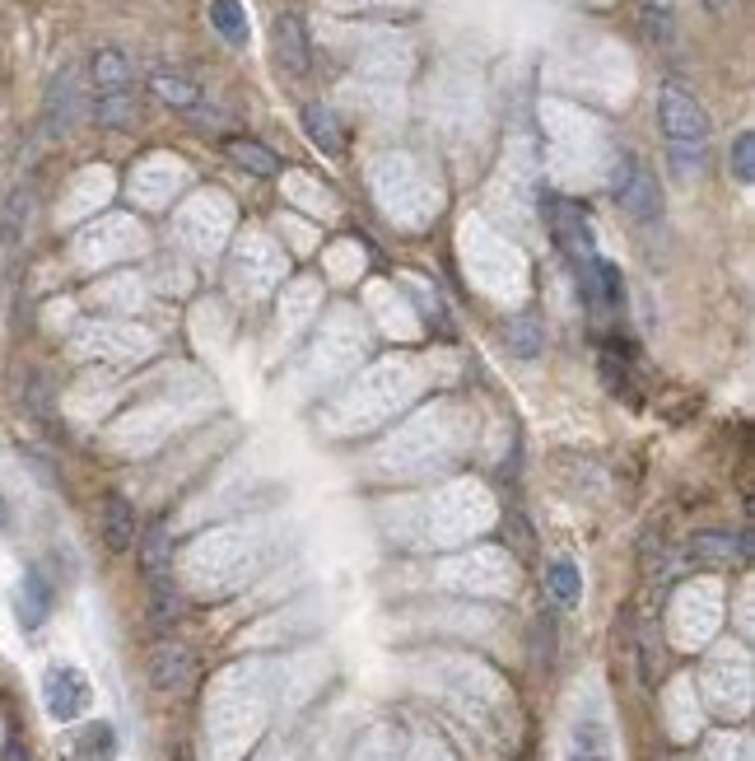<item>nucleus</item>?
<instances>
[{
    "label": "nucleus",
    "mask_w": 755,
    "mask_h": 761,
    "mask_svg": "<svg viewBox=\"0 0 755 761\" xmlns=\"http://www.w3.org/2000/svg\"><path fill=\"white\" fill-rule=\"evenodd\" d=\"M466 444H471V411L458 407V402H434V407H420L411 421H401L373 448V472L420 481L448 472L466 454Z\"/></svg>",
    "instance_id": "1"
},
{
    "label": "nucleus",
    "mask_w": 755,
    "mask_h": 761,
    "mask_svg": "<svg viewBox=\"0 0 755 761\" xmlns=\"http://www.w3.org/2000/svg\"><path fill=\"white\" fill-rule=\"evenodd\" d=\"M420 369L411 360H378L359 375L341 397H332V407L322 411L327 434H369L378 426H387L401 407H411L420 397Z\"/></svg>",
    "instance_id": "2"
},
{
    "label": "nucleus",
    "mask_w": 755,
    "mask_h": 761,
    "mask_svg": "<svg viewBox=\"0 0 755 761\" xmlns=\"http://www.w3.org/2000/svg\"><path fill=\"white\" fill-rule=\"evenodd\" d=\"M415 519H420L424 542H434V547H458V542H471L495 523V495L485 491V481L458 477V481H444L430 500H420Z\"/></svg>",
    "instance_id": "3"
},
{
    "label": "nucleus",
    "mask_w": 755,
    "mask_h": 761,
    "mask_svg": "<svg viewBox=\"0 0 755 761\" xmlns=\"http://www.w3.org/2000/svg\"><path fill=\"white\" fill-rule=\"evenodd\" d=\"M261 561V533L257 528H215V533L196 537L182 556L187 584L201 594H229L239 588Z\"/></svg>",
    "instance_id": "4"
},
{
    "label": "nucleus",
    "mask_w": 755,
    "mask_h": 761,
    "mask_svg": "<svg viewBox=\"0 0 755 761\" xmlns=\"http://www.w3.org/2000/svg\"><path fill=\"white\" fill-rule=\"evenodd\" d=\"M373 196L406 229H420L438 215V182L415 154H378L373 160Z\"/></svg>",
    "instance_id": "5"
},
{
    "label": "nucleus",
    "mask_w": 755,
    "mask_h": 761,
    "mask_svg": "<svg viewBox=\"0 0 755 761\" xmlns=\"http://www.w3.org/2000/svg\"><path fill=\"white\" fill-rule=\"evenodd\" d=\"M462 262H466V276L490 294V300L517 304L527 294V262H523V253H517L509 239H499L485 220H466L462 225Z\"/></svg>",
    "instance_id": "6"
},
{
    "label": "nucleus",
    "mask_w": 755,
    "mask_h": 761,
    "mask_svg": "<svg viewBox=\"0 0 755 761\" xmlns=\"http://www.w3.org/2000/svg\"><path fill=\"white\" fill-rule=\"evenodd\" d=\"M657 122H663V141H667V160L676 168V178H700L704 164H709V136H714L704 103L686 85H663Z\"/></svg>",
    "instance_id": "7"
},
{
    "label": "nucleus",
    "mask_w": 755,
    "mask_h": 761,
    "mask_svg": "<svg viewBox=\"0 0 755 761\" xmlns=\"http://www.w3.org/2000/svg\"><path fill=\"white\" fill-rule=\"evenodd\" d=\"M541 122H546L550 160H555L560 178L588 182L597 174V164H602V154H606L602 127H597L592 117L578 113V107H564V103H546L541 107Z\"/></svg>",
    "instance_id": "8"
},
{
    "label": "nucleus",
    "mask_w": 755,
    "mask_h": 761,
    "mask_svg": "<svg viewBox=\"0 0 755 761\" xmlns=\"http://www.w3.org/2000/svg\"><path fill=\"white\" fill-rule=\"evenodd\" d=\"M215 402V388H206V393H192V397H164V402H145V407L126 411L121 421L113 426V444L121 448V454H150V448L168 444V434L178 430L187 416L206 411Z\"/></svg>",
    "instance_id": "9"
},
{
    "label": "nucleus",
    "mask_w": 755,
    "mask_h": 761,
    "mask_svg": "<svg viewBox=\"0 0 755 761\" xmlns=\"http://www.w3.org/2000/svg\"><path fill=\"white\" fill-rule=\"evenodd\" d=\"M89 80H93V117H99L103 127H131V117H136L131 56L117 48H99L89 61Z\"/></svg>",
    "instance_id": "10"
},
{
    "label": "nucleus",
    "mask_w": 755,
    "mask_h": 761,
    "mask_svg": "<svg viewBox=\"0 0 755 761\" xmlns=\"http://www.w3.org/2000/svg\"><path fill=\"white\" fill-rule=\"evenodd\" d=\"M71 346L80 360H99V365H136L154 355V332L136 328V322H80V332L71 337Z\"/></svg>",
    "instance_id": "11"
},
{
    "label": "nucleus",
    "mask_w": 755,
    "mask_h": 761,
    "mask_svg": "<svg viewBox=\"0 0 755 761\" xmlns=\"http://www.w3.org/2000/svg\"><path fill=\"white\" fill-rule=\"evenodd\" d=\"M359 355H364V328L355 322L350 308H336V314L322 322V332H318V341H312L304 369H308L312 383H327V379L350 375V369L359 365Z\"/></svg>",
    "instance_id": "12"
},
{
    "label": "nucleus",
    "mask_w": 755,
    "mask_h": 761,
    "mask_svg": "<svg viewBox=\"0 0 755 761\" xmlns=\"http://www.w3.org/2000/svg\"><path fill=\"white\" fill-rule=\"evenodd\" d=\"M233 229V206L225 192H196L187 206L178 211V234L192 253H219Z\"/></svg>",
    "instance_id": "13"
},
{
    "label": "nucleus",
    "mask_w": 755,
    "mask_h": 761,
    "mask_svg": "<svg viewBox=\"0 0 755 761\" xmlns=\"http://www.w3.org/2000/svg\"><path fill=\"white\" fill-rule=\"evenodd\" d=\"M140 248H145V229H140L136 220H126V215H107V220L80 229L75 257H80L85 267H113V262L136 257Z\"/></svg>",
    "instance_id": "14"
},
{
    "label": "nucleus",
    "mask_w": 755,
    "mask_h": 761,
    "mask_svg": "<svg viewBox=\"0 0 755 761\" xmlns=\"http://www.w3.org/2000/svg\"><path fill=\"white\" fill-rule=\"evenodd\" d=\"M280 276H285L280 248L271 239H261V234H247L239 243V253H233V267H229L233 290H239L243 300H261L271 286H280Z\"/></svg>",
    "instance_id": "15"
},
{
    "label": "nucleus",
    "mask_w": 755,
    "mask_h": 761,
    "mask_svg": "<svg viewBox=\"0 0 755 761\" xmlns=\"http://www.w3.org/2000/svg\"><path fill=\"white\" fill-rule=\"evenodd\" d=\"M611 188H616V201L625 206L629 220H639V225L663 220V192H657L653 174L635 160V154H616V160H611Z\"/></svg>",
    "instance_id": "16"
},
{
    "label": "nucleus",
    "mask_w": 755,
    "mask_h": 761,
    "mask_svg": "<svg viewBox=\"0 0 755 761\" xmlns=\"http://www.w3.org/2000/svg\"><path fill=\"white\" fill-rule=\"evenodd\" d=\"M444 580L452 588H471V594H503L513 584V561L499 547H476L444 566Z\"/></svg>",
    "instance_id": "17"
},
{
    "label": "nucleus",
    "mask_w": 755,
    "mask_h": 761,
    "mask_svg": "<svg viewBox=\"0 0 755 761\" xmlns=\"http://www.w3.org/2000/svg\"><path fill=\"white\" fill-rule=\"evenodd\" d=\"M671 621H676V640L681 645H704L718 626V588L709 580L681 588V598H676V608H671Z\"/></svg>",
    "instance_id": "18"
},
{
    "label": "nucleus",
    "mask_w": 755,
    "mask_h": 761,
    "mask_svg": "<svg viewBox=\"0 0 755 761\" xmlns=\"http://www.w3.org/2000/svg\"><path fill=\"white\" fill-rule=\"evenodd\" d=\"M89 701H93V687H89V677L80 673V668L52 663L42 673V706H47L52 720H61V724L80 720V714L89 710Z\"/></svg>",
    "instance_id": "19"
},
{
    "label": "nucleus",
    "mask_w": 755,
    "mask_h": 761,
    "mask_svg": "<svg viewBox=\"0 0 755 761\" xmlns=\"http://www.w3.org/2000/svg\"><path fill=\"white\" fill-rule=\"evenodd\" d=\"M546 220H550L555 243L564 248V257H570L574 267H588L597 257V243H592V225H588L584 206H574V201H546Z\"/></svg>",
    "instance_id": "20"
},
{
    "label": "nucleus",
    "mask_w": 755,
    "mask_h": 761,
    "mask_svg": "<svg viewBox=\"0 0 755 761\" xmlns=\"http://www.w3.org/2000/svg\"><path fill=\"white\" fill-rule=\"evenodd\" d=\"M80 99H85V89H80V71H75V66H66L52 85H47L42 131L52 136V141H61V136L75 131V122H80Z\"/></svg>",
    "instance_id": "21"
},
{
    "label": "nucleus",
    "mask_w": 755,
    "mask_h": 761,
    "mask_svg": "<svg viewBox=\"0 0 755 761\" xmlns=\"http://www.w3.org/2000/svg\"><path fill=\"white\" fill-rule=\"evenodd\" d=\"M187 182V168L182 160H168V154H154V160H145L131 174V196L140 201V206H150V211H159L172 201V192H178Z\"/></svg>",
    "instance_id": "22"
},
{
    "label": "nucleus",
    "mask_w": 755,
    "mask_h": 761,
    "mask_svg": "<svg viewBox=\"0 0 755 761\" xmlns=\"http://www.w3.org/2000/svg\"><path fill=\"white\" fill-rule=\"evenodd\" d=\"M192 677H196V659H192V649H187L182 640H159V645H154V655H150L154 692L178 696V692L192 687Z\"/></svg>",
    "instance_id": "23"
},
{
    "label": "nucleus",
    "mask_w": 755,
    "mask_h": 761,
    "mask_svg": "<svg viewBox=\"0 0 755 761\" xmlns=\"http://www.w3.org/2000/svg\"><path fill=\"white\" fill-rule=\"evenodd\" d=\"M570 761H611V734L597 701L578 710V720L570 728Z\"/></svg>",
    "instance_id": "24"
},
{
    "label": "nucleus",
    "mask_w": 755,
    "mask_h": 761,
    "mask_svg": "<svg viewBox=\"0 0 755 761\" xmlns=\"http://www.w3.org/2000/svg\"><path fill=\"white\" fill-rule=\"evenodd\" d=\"M34 182H20L10 196H5V206H0V257H14L20 253V243L28 234V220H34Z\"/></svg>",
    "instance_id": "25"
},
{
    "label": "nucleus",
    "mask_w": 755,
    "mask_h": 761,
    "mask_svg": "<svg viewBox=\"0 0 755 761\" xmlns=\"http://www.w3.org/2000/svg\"><path fill=\"white\" fill-rule=\"evenodd\" d=\"M14 612H20L24 631H38L47 617H52V584H47L42 570H24L20 588H14Z\"/></svg>",
    "instance_id": "26"
},
{
    "label": "nucleus",
    "mask_w": 755,
    "mask_h": 761,
    "mask_svg": "<svg viewBox=\"0 0 755 761\" xmlns=\"http://www.w3.org/2000/svg\"><path fill=\"white\" fill-rule=\"evenodd\" d=\"M107 196H113V178H107V168H85V174L75 178V188L66 192V206H61V220H80V215L99 211Z\"/></svg>",
    "instance_id": "27"
},
{
    "label": "nucleus",
    "mask_w": 755,
    "mask_h": 761,
    "mask_svg": "<svg viewBox=\"0 0 755 761\" xmlns=\"http://www.w3.org/2000/svg\"><path fill=\"white\" fill-rule=\"evenodd\" d=\"M103 542H107V551L136 547V509L126 495H107L103 500Z\"/></svg>",
    "instance_id": "28"
},
{
    "label": "nucleus",
    "mask_w": 755,
    "mask_h": 761,
    "mask_svg": "<svg viewBox=\"0 0 755 761\" xmlns=\"http://www.w3.org/2000/svg\"><path fill=\"white\" fill-rule=\"evenodd\" d=\"M113 752H117L113 724H89V728H80V734L66 743L61 761H113Z\"/></svg>",
    "instance_id": "29"
},
{
    "label": "nucleus",
    "mask_w": 755,
    "mask_h": 761,
    "mask_svg": "<svg viewBox=\"0 0 755 761\" xmlns=\"http://www.w3.org/2000/svg\"><path fill=\"white\" fill-rule=\"evenodd\" d=\"M276 56L290 75L308 71V38H304V24H298L294 14H280L276 20Z\"/></svg>",
    "instance_id": "30"
},
{
    "label": "nucleus",
    "mask_w": 755,
    "mask_h": 761,
    "mask_svg": "<svg viewBox=\"0 0 755 761\" xmlns=\"http://www.w3.org/2000/svg\"><path fill=\"white\" fill-rule=\"evenodd\" d=\"M312 314H318V286H312V281L285 286V304H280V322H285V332H298Z\"/></svg>",
    "instance_id": "31"
},
{
    "label": "nucleus",
    "mask_w": 755,
    "mask_h": 761,
    "mask_svg": "<svg viewBox=\"0 0 755 761\" xmlns=\"http://www.w3.org/2000/svg\"><path fill=\"white\" fill-rule=\"evenodd\" d=\"M140 566L150 580H168L172 574V547H168V523H150L145 542H140Z\"/></svg>",
    "instance_id": "32"
},
{
    "label": "nucleus",
    "mask_w": 755,
    "mask_h": 761,
    "mask_svg": "<svg viewBox=\"0 0 755 761\" xmlns=\"http://www.w3.org/2000/svg\"><path fill=\"white\" fill-rule=\"evenodd\" d=\"M154 94H159L168 107H178V113H196L201 107V89L187 80V75H172V71L154 75Z\"/></svg>",
    "instance_id": "33"
},
{
    "label": "nucleus",
    "mask_w": 755,
    "mask_h": 761,
    "mask_svg": "<svg viewBox=\"0 0 755 761\" xmlns=\"http://www.w3.org/2000/svg\"><path fill=\"white\" fill-rule=\"evenodd\" d=\"M546 588L560 608H578V598H584V574H578L574 561H555L546 570Z\"/></svg>",
    "instance_id": "34"
},
{
    "label": "nucleus",
    "mask_w": 755,
    "mask_h": 761,
    "mask_svg": "<svg viewBox=\"0 0 755 761\" xmlns=\"http://www.w3.org/2000/svg\"><path fill=\"white\" fill-rule=\"evenodd\" d=\"M150 617L159 631H168L172 621L182 617V588L172 584V574L168 580H150Z\"/></svg>",
    "instance_id": "35"
},
{
    "label": "nucleus",
    "mask_w": 755,
    "mask_h": 761,
    "mask_svg": "<svg viewBox=\"0 0 755 761\" xmlns=\"http://www.w3.org/2000/svg\"><path fill=\"white\" fill-rule=\"evenodd\" d=\"M369 304H373V314L383 318V328H387V332H401V337H411V332H415L411 308H406L401 300H392V290L373 286V290H369Z\"/></svg>",
    "instance_id": "36"
},
{
    "label": "nucleus",
    "mask_w": 755,
    "mask_h": 761,
    "mask_svg": "<svg viewBox=\"0 0 755 761\" xmlns=\"http://www.w3.org/2000/svg\"><path fill=\"white\" fill-rule=\"evenodd\" d=\"M210 24L233 42V48H243V42H247V10H243V0H210Z\"/></svg>",
    "instance_id": "37"
},
{
    "label": "nucleus",
    "mask_w": 755,
    "mask_h": 761,
    "mask_svg": "<svg viewBox=\"0 0 755 761\" xmlns=\"http://www.w3.org/2000/svg\"><path fill=\"white\" fill-rule=\"evenodd\" d=\"M304 127L312 136V145L327 150V154H341V127H336V117H332V107H304Z\"/></svg>",
    "instance_id": "38"
},
{
    "label": "nucleus",
    "mask_w": 755,
    "mask_h": 761,
    "mask_svg": "<svg viewBox=\"0 0 755 761\" xmlns=\"http://www.w3.org/2000/svg\"><path fill=\"white\" fill-rule=\"evenodd\" d=\"M229 150V160L233 164H243L247 168V174H276V168H280V160H276V154L271 150H266V145H257V141H243V136H233V141L225 145Z\"/></svg>",
    "instance_id": "39"
},
{
    "label": "nucleus",
    "mask_w": 755,
    "mask_h": 761,
    "mask_svg": "<svg viewBox=\"0 0 755 761\" xmlns=\"http://www.w3.org/2000/svg\"><path fill=\"white\" fill-rule=\"evenodd\" d=\"M690 556H695V561H709V566H722V561H732V537L728 533H695L690 537Z\"/></svg>",
    "instance_id": "40"
},
{
    "label": "nucleus",
    "mask_w": 755,
    "mask_h": 761,
    "mask_svg": "<svg viewBox=\"0 0 755 761\" xmlns=\"http://www.w3.org/2000/svg\"><path fill=\"white\" fill-rule=\"evenodd\" d=\"M732 178L742 182V188H751V178H755V136L751 131H742L732 145Z\"/></svg>",
    "instance_id": "41"
},
{
    "label": "nucleus",
    "mask_w": 755,
    "mask_h": 761,
    "mask_svg": "<svg viewBox=\"0 0 755 761\" xmlns=\"http://www.w3.org/2000/svg\"><path fill=\"white\" fill-rule=\"evenodd\" d=\"M5 761H28V752H24V743H5Z\"/></svg>",
    "instance_id": "42"
},
{
    "label": "nucleus",
    "mask_w": 755,
    "mask_h": 761,
    "mask_svg": "<svg viewBox=\"0 0 755 761\" xmlns=\"http://www.w3.org/2000/svg\"><path fill=\"white\" fill-rule=\"evenodd\" d=\"M359 761H387V752H383V748H378V743H369V748H364V752H359Z\"/></svg>",
    "instance_id": "43"
},
{
    "label": "nucleus",
    "mask_w": 755,
    "mask_h": 761,
    "mask_svg": "<svg viewBox=\"0 0 755 761\" xmlns=\"http://www.w3.org/2000/svg\"><path fill=\"white\" fill-rule=\"evenodd\" d=\"M0 528H10V500L0 495Z\"/></svg>",
    "instance_id": "44"
},
{
    "label": "nucleus",
    "mask_w": 755,
    "mask_h": 761,
    "mask_svg": "<svg viewBox=\"0 0 755 761\" xmlns=\"http://www.w3.org/2000/svg\"><path fill=\"white\" fill-rule=\"evenodd\" d=\"M722 5H728V0H709V10H722Z\"/></svg>",
    "instance_id": "45"
},
{
    "label": "nucleus",
    "mask_w": 755,
    "mask_h": 761,
    "mask_svg": "<svg viewBox=\"0 0 755 761\" xmlns=\"http://www.w3.org/2000/svg\"><path fill=\"white\" fill-rule=\"evenodd\" d=\"M172 761H187V757H172Z\"/></svg>",
    "instance_id": "46"
}]
</instances>
